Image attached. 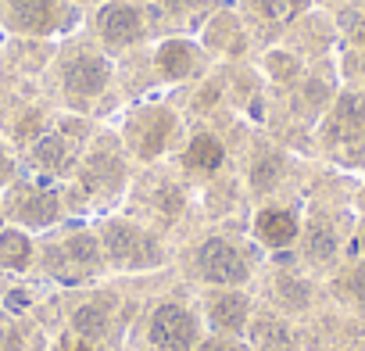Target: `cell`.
<instances>
[{
    "instance_id": "1",
    "label": "cell",
    "mask_w": 365,
    "mask_h": 351,
    "mask_svg": "<svg viewBox=\"0 0 365 351\" xmlns=\"http://www.w3.org/2000/svg\"><path fill=\"white\" fill-rule=\"evenodd\" d=\"M158 351H194L197 344V319L182 305H158L147 330Z\"/></svg>"
},
{
    "instance_id": "2",
    "label": "cell",
    "mask_w": 365,
    "mask_h": 351,
    "mask_svg": "<svg viewBox=\"0 0 365 351\" xmlns=\"http://www.w3.org/2000/svg\"><path fill=\"white\" fill-rule=\"evenodd\" d=\"M104 244H108L111 262H118L125 269H147V265H158L161 262L158 244L143 230H136L129 223H108L104 226Z\"/></svg>"
},
{
    "instance_id": "3",
    "label": "cell",
    "mask_w": 365,
    "mask_h": 351,
    "mask_svg": "<svg viewBox=\"0 0 365 351\" xmlns=\"http://www.w3.org/2000/svg\"><path fill=\"white\" fill-rule=\"evenodd\" d=\"M326 140H333L336 147L365 143V93L347 90L336 97V104L326 115Z\"/></svg>"
},
{
    "instance_id": "4",
    "label": "cell",
    "mask_w": 365,
    "mask_h": 351,
    "mask_svg": "<svg viewBox=\"0 0 365 351\" xmlns=\"http://www.w3.org/2000/svg\"><path fill=\"white\" fill-rule=\"evenodd\" d=\"M197 269L208 283H219V287H237L247 280V262L244 255L230 244V240H208L201 251H197Z\"/></svg>"
},
{
    "instance_id": "5",
    "label": "cell",
    "mask_w": 365,
    "mask_h": 351,
    "mask_svg": "<svg viewBox=\"0 0 365 351\" xmlns=\"http://www.w3.org/2000/svg\"><path fill=\"white\" fill-rule=\"evenodd\" d=\"M255 233H258L262 244H269V248H287V244L297 240L301 223H297V215L287 212V208H265V212H258V219H255Z\"/></svg>"
},
{
    "instance_id": "6",
    "label": "cell",
    "mask_w": 365,
    "mask_h": 351,
    "mask_svg": "<svg viewBox=\"0 0 365 351\" xmlns=\"http://www.w3.org/2000/svg\"><path fill=\"white\" fill-rule=\"evenodd\" d=\"M104 83H108V61L101 58H76L65 68V86L72 97H93L104 90Z\"/></svg>"
},
{
    "instance_id": "7",
    "label": "cell",
    "mask_w": 365,
    "mask_h": 351,
    "mask_svg": "<svg viewBox=\"0 0 365 351\" xmlns=\"http://www.w3.org/2000/svg\"><path fill=\"white\" fill-rule=\"evenodd\" d=\"M251 344H255V351H301L294 330L269 312H262L251 322Z\"/></svg>"
},
{
    "instance_id": "8",
    "label": "cell",
    "mask_w": 365,
    "mask_h": 351,
    "mask_svg": "<svg viewBox=\"0 0 365 351\" xmlns=\"http://www.w3.org/2000/svg\"><path fill=\"white\" fill-rule=\"evenodd\" d=\"M212 326L222 333H240L247 326V297L244 294H219L212 301Z\"/></svg>"
},
{
    "instance_id": "9",
    "label": "cell",
    "mask_w": 365,
    "mask_h": 351,
    "mask_svg": "<svg viewBox=\"0 0 365 351\" xmlns=\"http://www.w3.org/2000/svg\"><path fill=\"white\" fill-rule=\"evenodd\" d=\"M336 297H340L358 319H365V258L344 265V273L336 276Z\"/></svg>"
},
{
    "instance_id": "10",
    "label": "cell",
    "mask_w": 365,
    "mask_h": 351,
    "mask_svg": "<svg viewBox=\"0 0 365 351\" xmlns=\"http://www.w3.org/2000/svg\"><path fill=\"white\" fill-rule=\"evenodd\" d=\"M140 15L133 8H108L101 15V33L108 44H133L140 36Z\"/></svg>"
},
{
    "instance_id": "11",
    "label": "cell",
    "mask_w": 365,
    "mask_h": 351,
    "mask_svg": "<svg viewBox=\"0 0 365 351\" xmlns=\"http://www.w3.org/2000/svg\"><path fill=\"white\" fill-rule=\"evenodd\" d=\"M172 126H175V122H172L168 115H161V111H150V115L143 118V126H140V140H136L140 154H143V158H154V154L165 147V140H168Z\"/></svg>"
},
{
    "instance_id": "12",
    "label": "cell",
    "mask_w": 365,
    "mask_h": 351,
    "mask_svg": "<svg viewBox=\"0 0 365 351\" xmlns=\"http://www.w3.org/2000/svg\"><path fill=\"white\" fill-rule=\"evenodd\" d=\"M187 165L197 168V172H215L222 165V143L215 136H208V133L194 136V143L187 151Z\"/></svg>"
},
{
    "instance_id": "13",
    "label": "cell",
    "mask_w": 365,
    "mask_h": 351,
    "mask_svg": "<svg viewBox=\"0 0 365 351\" xmlns=\"http://www.w3.org/2000/svg\"><path fill=\"white\" fill-rule=\"evenodd\" d=\"M15 19L26 29L47 33L51 22H54V4H51V0H15Z\"/></svg>"
},
{
    "instance_id": "14",
    "label": "cell",
    "mask_w": 365,
    "mask_h": 351,
    "mask_svg": "<svg viewBox=\"0 0 365 351\" xmlns=\"http://www.w3.org/2000/svg\"><path fill=\"white\" fill-rule=\"evenodd\" d=\"M336 251H340V244H336L333 226L329 223H312V230H308V258L312 262H333Z\"/></svg>"
},
{
    "instance_id": "15",
    "label": "cell",
    "mask_w": 365,
    "mask_h": 351,
    "mask_svg": "<svg viewBox=\"0 0 365 351\" xmlns=\"http://www.w3.org/2000/svg\"><path fill=\"white\" fill-rule=\"evenodd\" d=\"M19 215H22L29 226H47V223H54V215H58V198H54V194H29V198L19 205Z\"/></svg>"
},
{
    "instance_id": "16",
    "label": "cell",
    "mask_w": 365,
    "mask_h": 351,
    "mask_svg": "<svg viewBox=\"0 0 365 351\" xmlns=\"http://www.w3.org/2000/svg\"><path fill=\"white\" fill-rule=\"evenodd\" d=\"M161 68H165V76L182 79V76L194 68V51L187 44H165L161 47Z\"/></svg>"
},
{
    "instance_id": "17",
    "label": "cell",
    "mask_w": 365,
    "mask_h": 351,
    "mask_svg": "<svg viewBox=\"0 0 365 351\" xmlns=\"http://www.w3.org/2000/svg\"><path fill=\"white\" fill-rule=\"evenodd\" d=\"M26 262H29V240L22 233L0 237V265L4 269H26Z\"/></svg>"
},
{
    "instance_id": "18",
    "label": "cell",
    "mask_w": 365,
    "mask_h": 351,
    "mask_svg": "<svg viewBox=\"0 0 365 351\" xmlns=\"http://www.w3.org/2000/svg\"><path fill=\"white\" fill-rule=\"evenodd\" d=\"M118 176H122L118 161H111V158H93V161L86 165V172H83V180H86V187H111Z\"/></svg>"
},
{
    "instance_id": "19",
    "label": "cell",
    "mask_w": 365,
    "mask_h": 351,
    "mask_svg": "<svg viewBox=\"0 0 365 351\" xmlns=\"http://www.w3.org/2000/svg\"><path fill=\"white\" fill-rule=\"evenodd\" d=\"M72 322H76V333H79V337H101V333L108 330V315H104V308H97V305L79 308Z\"/></svg>"
},
{
    "instance_id": "20",
    "label": "cell",
    "mask_w": 365,
    "mask_h": 351,
    "mask_svg": "<svg viewBox=\"0 0 365 351\" xmlns=\"http://www.w3.org/2000/svg\"><path fill=\"white\" fill-rule=\"evenodd\" d=\"M36 161H40V165H51V168H58V165L65 161V140H61L58 133L43 136V140L36 143Z\"/></svg>"
},
{
    "instance_id": "21",
    "label": "cell",
    "mask_w": 365,
    "mask_h": 351,
    "mask_svg": "<svg viewBox=\"0 0 365 351\" xmlns=\"http://www.w3.org/2000/svg\"><path fill=\"white\" fill-rule=\"evenodd\" d=\"M68 255H72L79 265H97V258H101V255H97V240H93V237H83V233L68 240Z\"/></svg>"
},
{
    "instance_id": "22",
    "label": "cell",
    "mask_w": 365,
    "mask_h": 351,
    "mask_svg": "<svg viewBox=\"0 0 365 351\" xmlns=\"http://www.w3.org/2000/svg\"><path fill=\"white\" fill-rule=\"evenodd\" d=\"M279 294H283V301H287L290 308H304V305H308V287H304L301 280H294V276L279 280Z\"/></svg>"
},
{
    "instance_id": "23",
    "label": "cell",
    "mask_w": 365,
    "mask_h": 351,
    "mask_svg": "<svg viewBox=\"0 0 365 351\" xmlns=\"http://www.w3.org/2000/svg\"><path fill=\"white\" fill-rule=\"evenodd\" d=\"M276 176H279V158H262L258 165H255V187L258 190H269L272 183H276Z\"/></svg>"
},
{
    "instance_id": "24",
    "label": "cell",
    "mask_w": 365,
    "mask_h": 351,
    "mask_svg": "<svg viewBox=\"0 0 365 351\" xmlns=\"http://www.w3.org/2000/svg\"><path fill=\"white\" fill-rule=\"evenodd\" d=\"M262 8L269 19H290L297 11V0H262Z\"/></svg>"
},
{
    "instance_id": "25",
    "label": "cell",
    "mask_w": 365,
    "mask_h": 351,
    "mask_svg": "<svg viewBox=\"0 0 365 351\" xmlns=\"http://www.w3.org/2000/svg\"><path fill=\"white\" fill-rule=\"evenodd\" d=\"M197 351H244V347L237 340H230V337H212V340L197 344Z\"/></svg>"
},
{
    "instance_id": "26",
    "label": "cell",
    "mask_w": 365,
    "mask_h": 351,
    "mask_svg": "<svg viewBox=\"0 0 365 351\" xmlns=\"http://www.w3.org/2000/svg\"><path fill=\"white\" fill-rule=\"evenodd\" d=\"M11 172H15V165H11V158L0 151V183H8L11 180Z\"/></svg>"
},
{
    "instance_id": "27",
    "label": "cell",
    "mask_w": 365,
    "mask_h": 351,
    "mask_svg": "<svg viewBox=\"0 0 365 351\" xmlns=\"http://www.w3.org/2000/svg\"><path fill=\"white\" fill-rule=\"evenodd\" d=\"M354 251L365 258V219L358 223V233H354Z\"/></svg>"
},
{
    "instance_id": "28",
    "label": "cell",
    "mask_w": 365,
    "mask_h": 351,
    "mask_svg": "<svg viewBox=\"0 0 365 351\" xmlns=\"http://www.w3.org/2000/svg\"><path fill=\"white\" fill-rule=\"evenodd\" d=\"M61 351H90V347H86V344H79L76 337H65V340H61Z\"/></svg>"
},
{
    "instance_id": "29",
    "label": "cell",
    "mask_w": 365,
    "mask_h": 351,
    "mask_svg": "<svg viewBox=\"0 0 365 351\" xmlns=\"http://www.w3.org/2000/svg\"><path fill=\"white\" fill-rule=\"evenodd\" d=\"M165 4H172V8H182V4H187V0H165Z\"/></svg>"
},
{
    "instance_id": "30",
    "label": "cell",
    "mask_w": 365,
    "mask_h": 351,
    "mask_svg": "<svg viewBox=\"0 0 365 351\" xmlns=\"http://www.w3.org/2000/svg\"><path fill=\"white\" fill-rule=\"evenodd\" d=\"M358 44H361V47H365V26H361V29H358Z\"/></svg>"
},
{
    "instance_id": "31",
    "label": "cell",
    "mask_w": 365,
    "mask_h": 351,
    "mask_svg": "<svg viewBox=\"0 0 365 351\" xmlns=\"http://www.w3.org/2000/svg\"><path fill=\"white\" fill-rule=\"evenodd\" d=\"M361 212H365V194H361Z\"/></svg>"
}]
</instances>
